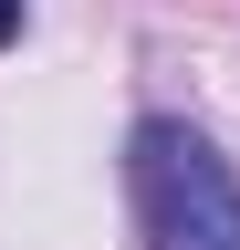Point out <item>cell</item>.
<instances>
[{
    "label": "cell",
    "mask_w": 240,
    "mask_h": 250,
    "mask_svg": "<svg viewBox=\"0 0 240 250\" xmlns=\"http://www.w3.org/2000/svg\"><path fill=\"white\" fill-rule=\"evenodd\" d=\"M0 42H21V0H0Z\"/></svg>",
    "instance_id": "7a4b0ae2"
},
{
    "label": "cell",
    "mask_w": 240,
    "mask_h": 250,
    "mask_svg": "<svg viewBox=\"0 0 240 250\" xmlns=\"http://www.w3.org/2000/svg\"><path fill=\"white\" fill-rule=\"evenodd\" d=\"M126 188L157 250H240V177L230 156L177 115H146L126 146Z\"/></svg>",
    "instance_id": "6da1fadb"
}]
</instances>
